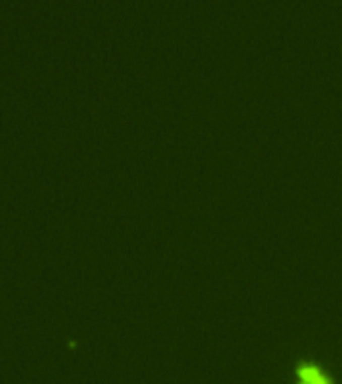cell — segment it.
Returning <instances> with one entry per match:
<instances>
[{
	"label": "cell",
	"instance_id": "1",
	"mask_svg": "<svg viewBox=\"0 0 342 384\" xmlns=\"http://www.w3.org/2000/svg\"><path fill=\"white\" fill-rule=\"evenodd\" d=\"M298 378H300V384H334L314 364H300Z\"/></svg>",
	"mask_w": 342,
	"mask_h": 384
}]
</instances>
